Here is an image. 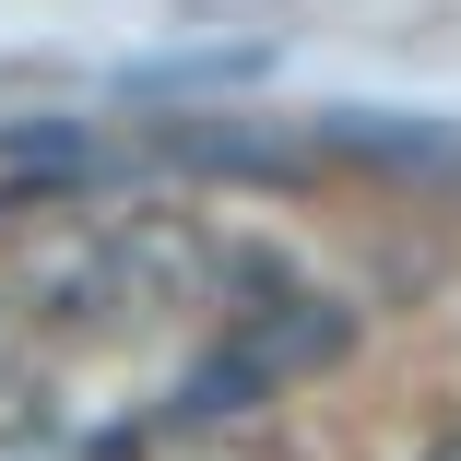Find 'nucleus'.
<instances>
[{"mask_svg": "<svg viewBox=\"0 0 461 461\" xmlns=\"http://www.w3.org/2000/svg\"><path fill=\"white\" fill-rule=\"evenodd\" d=\"M13 331H24V308H13V296H0V366H13Z\"/></svg>", "mask_w": 461, "mask_h": 461, "instance_id": "0eeeda50", "label": "nucleus"}, {"mask_svg": "<svg viewBox=\"0 0 461 461\" xmlns=\"http://www.w3.org/2000/svg\"><path fill=\"white\" fill-rule=\"evenodd\" d=\"M308 131H320V154H343V166H379V177H461V131H449V119L331 107V119H308Z\"/></svg>", "mask_w": 461, "mask_h": 461, "instance_id": "39448f33", "label": "nucleus"}, {"mask_svg": "<svg viewBox=\"0 0 461 461\" xmlns=\"http://www.w3.org/2000/svg\"><path fill=\"white\" fill-rule=\"evenodd\" d=\"M343 355H355V308L343 296H272V308H249L190 379H177V414H190V426H225V414L320 379V366H343Z\"/></svg>", "mask_w": 461, "mask_h": 461, "instance_id": "f257e3e1", "label": "nucleus"}, {"mask_svg": "<svg viewBox=\"0 0 461 461\" xmlns=\"http://www.w3.org/2000/svg\"><path fill=\"white\" fill-rule=\"evenodd\" d=\"M166 166L190 177H260V190H296L320 177V131H272V119H166Z\"/></svg>", "mask_w": 461, "mask_h": 461, "instance_id": "7ed1b4c3", "label": "nucleus"}, {"mask_svg": "<svg viewBox=\"0 0 461 461\" xmlns=\"http://www.w3.org/2000/svg\"><path fill=\"white\" fill-rule=\"evenodd\" d=\"M202 272H213V249L177 225V213H119V225H107V308H119V320H142V308H190Z\"/></svg>", "mask_w": 461, "mask_h": 461, "instance_id": "f03ea898", "label": "nucleus"}, {"mask_svg": "<svg viewBox=\"0 0 461 461\" xmlns=\"http://www.w3.org/2000/svg\"><path fill=\"white\" fill-rule=\"evenodd\" d=\"M0 461H95V449H83L59 414H13V426H0Z\"/></svg>", "mask_w": 461, "mask_h": 461, "instance_id": "423d86ee", "label": "nucleus"}, {"mask_svg": "<svg viewBox=\"0 0 461 461\" xmlns=\"http://www.w3.org/2000/svg\"><path fill=\"white\" fill-rule=\"evenodd\" d=\"M426 461H461V438H438V449H426Z\"/></svg>", "mask_w": 461, "mask_h": 461, "instance_id": "6e6552de", "label": "nucleus"}, {"mask_svg": "<svg viewBox=\"0 0 461 461\" xmlns=\"http://www.w3.org/2000/svg\"><path fill=\"white\" fill-rule=\"evenodd\" d=\"M119 177V154L95 142V131H13L0 142V213H59V202H83V190H107Z\"/></svg>", "mask_w": 461, "mask_h": 461, "instance_id": "20e7f679", "label": "nucleus"}]
</instances>
